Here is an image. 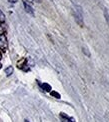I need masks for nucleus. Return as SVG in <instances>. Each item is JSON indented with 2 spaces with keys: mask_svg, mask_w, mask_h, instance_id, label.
<instances>
[{
  "mask_svg": "<svg viewBox=\"0 0 109 122\" xmlns=\"http://www.w3.org/2000/svg\"><path fill=\"white\" fill-rule=\"evenodd\" d=\"M73 14L76 22L78 23L80 26H83V13H82V8L80 6H74L73 8Z\"/></svg>",
  "mask_w": 109,
  "mask_h": 122,
  "instance_id": "1",
  "label": "nucleus"
},
{
  "mask_svg": "<svg viewBox=\"0 0 109 122\" xmlns=\"http://www.w3.org/2000/svg\"><path fill=\"white\" fill-rule=\"evenodd\" d=\"M7 39L5 35H0V50H6L7 49Z\"/></svg>",
  "mask_w": 109,
  "mask_h": 122,
  "instance_id": "2",
  "label": "nucleus"
},
{
  "mask_svg": "<svg viewBox=\"0 0 109 122\" xmlns=\"http://www.w3.org/2000/svg\"><path fill=\"white\" fill-rule=\"evenodd\" d=\"M23 6H24L25 11H26L28 14H30V15H34V10H33V8L31 7V5H29L28 2H27V1H25V0H23Z\"/></svg>",
  "mask_w": 109,
  "mask_h": 122,
  "instance_id": "3",
  "label": "nucleus"
},
{
  "mask_svg": "<svg viewBox=\"0 0 109 122\" xmlns=\"http://www.w3.org/2000/svg\"><path fill=\"white\" fill-rule=\"evenodd\" d=\"M60 119L62 122H75L73 118L69 117L68 115H66L65 113H60Z\"/></svg>",
  "mask_w": 109,
  "mask_h": 122,
  "instance_id": "4",
  "label": "nucleus"
},
{
  "mask_svg": "<svg viewBox=\"0 0 109 122\" xmlns=\"http://www.w3.org/2000/svg\"><path fill=\"white\" fill-rule=\"evenodd\" d=\"M41 87H42V89L44 91H46V92H51V86L48 83H42L41 84Z\"/></svg>",
  "mask_w": 109,
  "mask_h": 122,
  "instance_id": "5",
  "label": "nucleus"
},
{
  "mask_svg": "<svg viewBox=\"0 0 109 122\" xmlns=\"http://www.w3.org/2000/svg\"><path fill=\"white\" fill-rule=\"evenodd\" d=\"M12 73H13V67H12V66H9V67L5 68V74H6L7 76L11 75Z\"/></svg>",
  "mask_w": 109,
  "mask_h": 122,
  "instance_id": "6",
  "label": "nucleus"
},
{
  "mask_svg": "<svg viewBox=\"0 0 109 122\" xmlns=\"http://www.w3.org/2000/svg\"><path fill=\"white\" fill-rule=\"evenodd\" d=\"M5 31H6V27L3 23H0V35H4Z\"/></svg>",
  "mask_w": 109,
  "mask_h": 122,
  "instance_id": "7",
  "label": "nucleus"
},
{
  "mask_svg": "<svg viewBox=\"0 0 109 122\" xmlns=\"http://www.w3.org/2000/svg\"><path fill=\"white\" fill-rule=\"evenodd\" d=\"M51 95L53 96V97H55V98H57V99H60L61 98V96H60V94L58 93V92H56V91H51Z\"/></svg>",
  "mask_w": 109,
  "mask_h": 122,
  "instance_id": "8",
  "label": "nucleus"
},
{
  "mask_svg": "<svg viewBox=\"0 0 109 122\" xmlns=\"http://www.w3.org/2000/svg\"><path fill=\"white\" fill-rule=\"evenodd\" d=\"M4 20H5V15L1 10H0V23H3Z\"/></svg>",
  "mask_w": 109,
  "mask_h": 122,
  "instance_id": "9",
  "label": "nucleus"
},
{
  "mask_svg": "<svg viewBox=\"0 0 109 122\" xmlns=\"http://www.w3.org/2000/svg\"><path fill=\"white\" fill-rule=\"evenodd\" d=\"M1 58H2V54H1V52H0V60H1Z\"/></svg>",
  "mask_w": 109,
  "mask_h": 122,
  "instance_id": "10",
  "label": "nucleus"
},
{
  "mask_svg": "<svg viewBox=\"0 0 109 122\" xmlns=\"http://www.w3.org/2000/svg\"><path fill=\"white\" fill-rule=\"evenodd\" d=\"M25 122H29V121L28 120H25Z\"/></svg>",
  "mask_w": 109,
  "mask_h": 122,
  "instance_id": "11",
  "label": "nucleus"
}]
</instances>
